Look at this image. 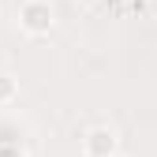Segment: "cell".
<instances>
[{
	"label": "cell",
	"mask_w": 157,
	"mask_h": 157,
	"mask_svg": "<svg viewBox=\"0 0 157 157\" xmlns=\"http://www.w3.org/2000/svg\"><path fill=\"white\" fill-rule=\"evenodd\" d=\"M15 97H19V82H15L8 71H0V105H11Z\"/></svg>",
	"instance_id": "cell-3"
},
{
	"label": "cell",
	"mask_w": 157,
	"mask_h": 157,
	"mask_svg": "<svg viewBox=\"0 0 157 157\" xmlns=\"http://www.w3.org/2000/svg\"><path fill=\"white\" fill-rule=\"evenodd\" d=\"M52 26H56V11L49 0H26L19 8V30L26 37H45Z\"/></svg>",
	"instance_id": "cell-1"
},
{
	"label": "cell",
	"mask_w": 157,
	"mask_h": 157,
	"mask_svg": "<svg viewBox=\"0 0 157 157\" xmlns=\"http://www.w3.org/2000/svg\"><path fill=\"white\" fill-rule=\"evenodd\" d=\"M0 157H26V153H23L19 142H4V146H0Z\"/></svg>",
	"instance_id": "cell-4"
},
{
	"label": "cell",
	"mask_w": 157,
	"mask_h": 157,
	"mask_svg": "<svg viewBox=\"0 0 157 157\" xmlns=\"http://www.w3.org/2000/svg\"><path fill=\"white\" fill-rule=\"evenodd\" d=\"M116 157H120V153H116Z\"/></svg>",
	"instance_id": "cell-5"
},
{
	"label": "cell",
	"mask_w": 157,
	"mask_h": 157,
	"mask_svg": "<svg viewBox=\"0 0 157 157\" xmlns=\"http://www.w3.org/2000/svg\"><path fill=\"white\" fill-rule=\"evenodd\" d=\"M120 153V139L112 127H90L82 135V157H116Z\"/></svg>",
	"instance_id": "cell-2"
}]
</instances>
